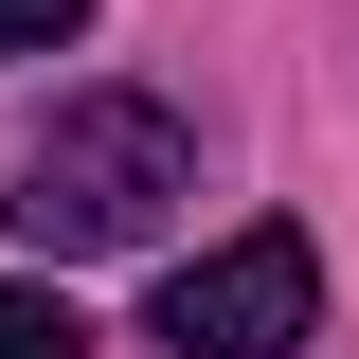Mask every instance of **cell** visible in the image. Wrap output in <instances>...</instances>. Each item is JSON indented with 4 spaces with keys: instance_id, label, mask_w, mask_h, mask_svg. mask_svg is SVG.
I'll return each mask as SVG.
<instances>
[{
    "instance_id": "obj_4",
    "label": "cell",
    "mask_w": 359,
    "mask_h": 359,
    "mask_svg": "<svg viewBox=\"0 0 359 359\" xmlns=\"http://www.w3.org/2000/svg\"><path fill=\"white\" fill-rule=\"evenodd\" d=\"M90 36V0H0V54H72Z\"/></svg>"
},
{
    "instance_id": "obj_3",
    "label": "cell",
    "mask_w": 359,
    "mask_h": 359,
    "mask_svg": "<svg viewBox=\"0 0 359 359\" xmlns=\"http://www.w3.org/2000/svg\"><path fill=\"white\" fill-rule=\"evenodd\" d=\"M0 359H90V323L54 306V287H0Z\"/></svg>"
},
{
    "instance_id": "obj_1",
    "label": "cell",
    "mask_w": 359,
    "mask_h": 359,
    "mask_svg": "<svg viewBox=\"0 0 359 359\" xmlns=\"http://www.w3.org/2000/svg\"><path fill=\"white\" fill-rule=\"evenodd\" d=\"M198 198V144H180V108H144V90H72L36 144H18V252H144V233Z\"/></svg>"
},
{
    "instance_id": "obj_2",
    "label": "cell",
    "mask_w": 359,
    "mask_h": 359,
    "mask_svg": "<svg viewBox=\"0 0 359 359\" xmlns=\"http://www.w3.org/2000/svg\"><path fill=\"white\" fill-rule=\"evenodd\" d=\"M323 323V252L287 216L269 233H216L198 269H162V359H287Z\"/></svg>"
}]
</instances>
